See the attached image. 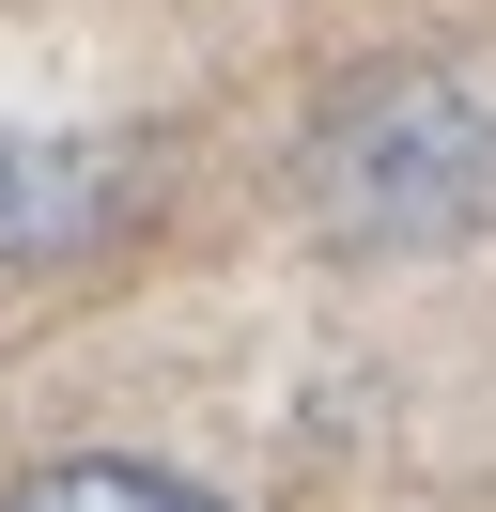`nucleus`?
<instances>
[{
	"label": "nucleus",
	"instance_id": "1",
	"mask_svg": "<svg viewBox=\"0 0 496 512\" xmlns=\"http://www.w3.org/2000/svg\"><path fill=\"white\" fill-rule=\"evenodd\" d=\"M310 202H326L341 249H465L496 218V109L434 63L357 78L310 140Z\"/></svg>",
	"mask_w": 496,
	"mask_h": 512
},
{
	"label": "nucleus",
	"instance_id": "2",
	"mask_svg": "<svg viewBox=\"0 0 496 512\" xmlns=\"http://www.w3.org/2000/svg\"><path fill=\"white\" fill-rule=\"evenodd\" d=\"M140 218V156L78 125H0V264H78Z\"/></svg>",
	"mask_w": 496,
	"mask_h": 512
},
{
	"label": "nucleus",
	"instance_id": "3",
	"mask_svg": "<svg viewBox=\"0 0 496 512\" xmlns=\"http://www.w3.org/2000/svg\"><path fill=\"white\" fill-rule=\"evenodd\" d=\"M0 512H217V497L171 481V466H109V450H78V466H31Z\"/></svg>",
	"mask_w": 496,
	"mask_h": 512
}]
</instances>
